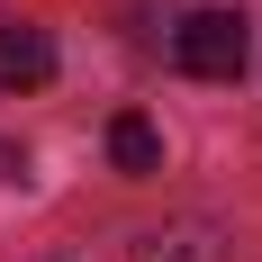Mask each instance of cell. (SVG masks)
<instances>
[{
  "label": "cell",
  "mask_w": 262,
  "mask_h": 262,
  "mask_svg": "<svg viewBox=\"0 0 262 262\" xmlns=\"http://www.w3.org/2000/svg\"><path fill=\"white\" fill-rule=\"evenodd\" d=\"M172 63H181L190 81H235L244 63H253V18H244V9H190V18L172 27Z\"/></svg>",
  "instance_id": "6da1fadb"
},
{
  "label": "cell",
  "mask_w": 262,
  "mask_h": 262,
  "mask_svg": "<svg viewBox=\"0 0 262 262\" xmlns=\"http://www.w3.org/2000/svg\"><path fill=\"white\" fill-rule=\"evenodd\" d=\"M127 262H226V226H217V217L145 226V235H127Z\"/></svg>",
  "instance_id": "7a4b0ae2"
},
{
  "label": "cell",
  "mask_w": 262,
  "mask_h": 262,
  "mask_svg": "<svg viewBox=\"0 0 262 262\" xmlns=\"http://www.w3.org/2000/svg\"><path fill=\"white\" fill-rule=\"evenodd\" d=\"M54 81V36L46 27H0V91H46Z\"/></svg>",
  "instance_id": "3957f363"
},
{
  "label": "cell",
  "mask_w": 262,
  "mask_h": 262,
  "mask_svg": "<svg viewBox=\"0 0 262 262\" xmlns=\"http://www.w3.org/2000/svg\"><path fill=\"white\" fill-rule=\"evenodd\" d=\"M108 163H118V172H127V181H154L163 172V136H154V118H108Z\"/></svg>",
  "instance_id": "277c9868"
}]
</instances>
